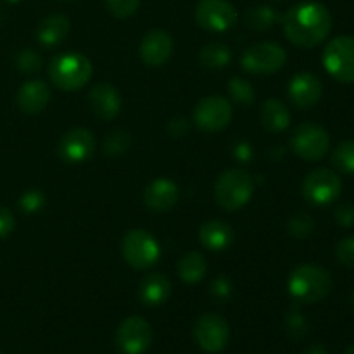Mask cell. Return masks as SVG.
Masks as SVG:
<instances>
[{
    "label": "cell",
    "mask_w": 354,
    "mask_h": 354,
    "mask_svg": "<svg viewBox=\"0 0 354 354\" xmlns=\"http://www.w3.org/2000/svg\"><path fill=\"white\" fill-rule=\"evenodd\" d=\"M283 33L296 47L313 48L327 40L332 31V14L322 2L296 3L282 17Z\"/></svg>",
    "instance_id": "1"
},
{
    "label": "cell",
    "mask_w": 354,
    "mask_h": 354,
    "mask_svg": "<svg viewBox=\"0 0 354 354\" xmlns=\"http://www.w3.org/2000/svg\"><path fill=\"white\" fill-rule=\"evenodd\" d=\"M47 73L55 88L62 92H76L90 82L93 66L90 59L80 52H64L50 59Z\"/></svg>",
    "instance_id": "2"
},
{
    "label": "cell",
    "mask_w": 354,
    "mask_h": 354,
    "mask_svg": "<svg viewBox=\"0 0 354 354\" xmlns=\"http://www.w3.org/2000/svg\"><path fill=\"white\" fill-rule=\"evenodd\" d=\"M287 289L297 303H320L330 294L332 275L322 266L301 265L290 272Z\"/></svg>",
    "instance_id": "3"
},
{
    "label": "cell",
    "mask_w": 354,
    "mask_h": 354,
    "mask_svg": "<svg viewBox=\"0 0 354 354\" xmlns=\"http://www.w3.org/2000/svg\"><path fill=\"white\" fill-rule=\"evenodd\" d=\"M252 192V176L241 168L227 169L214 183V199L223 211H237L244 207L251 201Z\"/></svg>",
    "instance_id": "4"
},
{
    "label": "cell",
    "mask_w": 354,
    "mask_h": 354,
    "mask_svg": "<svg viewBox=\"0 0 354 354\" xmlns=\"http://www.w3.org/2000/svg\"><path fill=\"white\" fill-rule=\"evenodd\" d=\"M121 254L131 268L144 272L158 263L161 249H159L158 241L149 232L133 228L127 232L121 241Z\"/></svg>",
    "instance_id": "5"
},
{
    "label": "cell",
    "mask_w": 354,
    "mask_h": 354,
    "mask_svg": "<svg viewBox=\"0 0 354 354\" xmlns=\"http://www.w3.org/2000/svg\"><path fill=\"white\" fill-rule=\"evenodd\" d=\"M322 61L332 78L341 83H354V37L341 35L332 38L325 47Z\"/></svg>",
    "instance_id": "6"
},
{
    "label": "cell",
    "mask_w": 354,
    "mask_h": 354,
    "mask_svg": "<svg viewBox=\"0 0 354 354\" xmlns=\"http://www.w3.org/2000/svg\"><path fill=\"white\" fill-rule=\"evenodd\" d=\"M303 197L317 207L335 203L342 192V180L334 169L317 168L308 173L301 187Z\"/></svg>",
    "instance_id": "7"
},
{
    "label": "cell",
    "mask_w": 354,
    "mask_h": 354,
    "mask_svg": "<svg viewBox=\"0 0 354 354\" xmlns=\"http://www.w3.org/2000/svg\"><path fill=\"white\" fill-rule=\"evenodd\" d=\"M290 149L304 161H320L330 149V137L320 124L301 123L290 137Z\"/></svg>",
    "instance_id": "8"
},
{
    "label": "cell",
    "mask_w": 354,
    "mask_h": 354,
    "mask_svg": "<svg viewBox=\"0 0 354 354\" xmlns=\"http://www.w3.org/2000/svg\"><path fill=\"white\" fill-rule=\"evenodd\" d=\"M192 335L203 351L216 354L227 348L230 341V327L220 315L204 313L194 324Z\"/></svg>",
    "instance_id": "9"
},
{
    "label": "cell",
    "mask_w": 354,
    "mask_h": 354,
    "mask_svg": "<svg viewBox=\"0 0 354 354\" xmlns=\"http://www.w3.org/2000/svg\"><path fill=\"white\" fill-rule=\"evenodd\" d=\"M287 52L273 41H259L242 55V68L251 75H273L286 66Z\"/></svg>",
    "instance_id": "10"
},
{
    "label": "cell",
    "mask_w": 354,
    "mask_h": 354,
    "mask_svg": "<svg viewBox=\"0 0 354 354\" xmlns=\"http://www.w3.org/2000/svg\"><path fill=\"white\" fill-rule=\"evenodd\" d=\"M234 111L232 104L221 95H207L194 109V124L201 131L214 133L230 124Z\"/></svg>",
    "instance_id": "11"
},
{
    "label": "cell",
    "mask_w": 354,
    "mask_h": 354,
    "mask_svg": "<svg viewBox=\"0 0 354 354\" xmlns=\"http://www.w3.org/2000/svg\"><path fill=\"white\" fill-rule=\"evenodd\" d=\"M237 9L228 0H201L196 7V21L211 33H223L237 24Z\"/></svg>",
    "instance_id": "12"
},
{
    "label": "cell",
    "mask_w": 354,
    "mask_h": 354,
    "mask_svg": "<svg viewBox=\"0 0 354 354\" xmlns=\"http://www.w3.org/2000/svg\"><path fill=\"white\" fill-rule=\"evenodd\" d=\"M152 344V328L145 318L128 317L116 332V346L123 354H144Z\"/></svg>",
    "instance_id": "13"
},
{
    "label": "cell",
    "mask_w": 354,
    "mask_h": 354,
    "mask_svg": "<svg viewBox=\"0 0 354 354\" xmlns=\"http://www.w3.org/2000/svg\"><path fill=\"white\" fill-rule=\"evenodd\" d=\"M59 158L68 165L88 161L95 152V137L86 128H73L66 131L57 145Z\"/></svg>",
    "instance_id": "14"
},
{
    "label": "cell",
    "mask_w": 354,
    "mask_h": 354,
    "mask_svg": "<svg viewBox=\"0 0 354 354\" xmlns=\"http://www.w3.org/2000/svg\"><path fill=\"white\" fill-rule=\"evenodd\" d=\"M287 93H289L290 102L296 107H299V109H311L322 99L324 85H322L320 78L315 76L313 73H297L290 80Z\"/></svg>",
    "instance_id": "15"
},
{
    "label": "cell",
    "mask_w": 354,
    "mask_h": 354,
    "mask_svg": "<svg viewBox=\"0 0 354 354\" xmlns=\"http://www.w3.org/2000/svg\"><path fill=\"white\" fill-rule=\"evenodd\" d=\"M173 54V38L162 30H151L140 41V57L149 68H161Z\"/></svg>",
    "instance_id": "16"
},
{
    "label": "cell",
    "mask_w": 354,
    "mask_h": 354,
    "mask_svg": "<svg viewBox=\"0 0 354 354\" xmlns=\"http://www.w3.org/2000/svg\"><path fill=\"white\" fill-rule=\"evenodd\" d=\"M88 104L92 113L99 120L109 121L120 114L121 111V95L109 83H97L88 93Z\"/></svg>",
    "instance_id": "17"
},
{
    "label": "cell",
    "mask_w": 354,
    "mask_h": 354,
    "mask_svg": "<svg viewBox=\"0 0 354 354\" xmlns=\"http://www.w3.org/2000/svg\"><path fill=\"white\" fill-rule=\"evenodd\" d=\"M178 201V187L169 178H156L144 192V204L154 213L169 211Z\"/></svg>",
    "instance_id": "18"
},
{
    "label": "cell",
    "mask_w": 354,
    "mask_h": 354,
    "mask_svg": "<svg viewBox=\"0 0 354 354\" xmlns=\"http://www.w3.org/2000/svg\"><path fill=\"white\" fill-rule=\"evenodd\" d=\"M50 100V88L41 80H30L17 90L16 102L24 114H37L47 107Z\"/></svg>",
    "instance_id": "19"
},
{
    "label": "cell",
    "mask_w": 354,
    "mask_h": 354,
    "mask_svg": "<svg viewBox=\"0 0 354 354\" xmlns=\"http://www.w3.org/2000/svg\"><path fill=\"white\" fill-rule=\"evenodd\" d=\"M171 296V282L162 273H151L144 277L138 286V297L145 306H161Z\"/></svg>",
    "instance_id": "20"
},
{
    "label": "cell",
    "mask_w": 354,
    "mask_h": 354,
    "mask_svg": "<svg viewBox=\"0 0 354 354\" xmlns=\"http://www.w3.org/2000/svg\"><path fill=\"white\" fill-rule=\"evenodd\" d=\"M199 241L209 251H225L234 242V228L223 220H207L201 227Z\"/></svg>",
    "instance_id": "21"
},
{
    "label": "cell",
    "mask_w": 354,
    "mask_h": 354,
    "mask_svg": "<svg viewBox=\"0 0 354 354\" xmlns=\"http://www.w3.org/2000/svg\"><path fill=\"white\" fill-rule=\"evenodd\" d=\"M69 17L64 14H50L37 26V41L45 48L61 44L69 33Z\"/></svg>",
    "instance_id": "22"
},
{
    "label": "cell",
    "mask_w": 354,
    "mask_h": 354,
    "mask_svg": "<svg viewBox=\"0 0 354 354\" xmlns=\"http://www.w3.org/2000/svg\"><path fill=\"white\" fill-rule=\"evenodd\" d=\"M261 124L270 133H282L290 124V113L286 104L279 99H268L261 106Z\"/></svg>",
    "instance_id": "23"
},
{
    "label": "cell",
    "mask_w": 354,
    "mask_h": 354,
    "mask_svg": "<svg viewBox=\"0 0 354 354\" xmlns=\"http://www.w3.org/2000/svg\"><path fill=\"white\" fill-rule=\"evenodd\" d=\"M176 272L185 283H199L206 277L207 263L201 252H187L176 265Z\"/></svg>",
    "instance_id": "24"
},
{
    "label": "cell",
    "mask_w": 354,
    "mask_h": 354,
    "mask_svg": "<svg viewBox=\"0 0 354 354\" xmlns=\"http://www.w3.org/2000/svg\"><path fill=\"white\" fill-rule=\"evenodd\" d=\"M199 61L206 69H223L232 61V50L225 44L211 41V44L203 47L199 54Z\"/></svg>",
    "instance_id": "25"
},
{
    "label": "cell",
    "mask_w": 354,
    "mask_h": 354,
    "mask_svg": "<svg viewBox=\"0 0 354 354\" xmlns=\"http://www.w3.org/2000/svg\"><path fill=\"white\" fill-rule=\"evenodd\" d=\"M280 21L279 12L270 6H254L245 12V24L254 31H266Z\"/></svg>",
    "instance_id": "26"
},
{
    "label": "cell",
    "mask_w": 354,
    "mask_h": 354,
    "mask_svg": "<svg viewBox=\"0 0 354 354\" xmlns=\"http://www.w3.org/2000/svg\"><path fill=\"white\" fill-rule=\"evenodd\" d=\"M330 162L339 173L354 175V140H344L334 149Z\"/></svg>",
    "instance_id": "27"
},
{
    "label": "cell",
    "mask_w": 354,
    "mask_h": 354,
    "mask_svg": "<svg viewBox=\"0 0 354 354\" xmlns=\"http://www.w3.org/2000/svg\"><path fill=\"white\" fill-rule=\"evenodd\" d=\"M131 147V135L128 133L127 130H121V128H116V130L109 131L104 138V154L111 156V158H116V156L124 154L128 149Z\"/></svg>",
    "instance_id": "28"
},
{
    "label": "cell",
    "mask_w": 354,
    "mask_h": 354,
    "mask_svg": "<svg viewBox=\"0 0 354 354\" xmlns=\"http://www.w3.org/2000/svg\"><path fill=\"white\" fill-rule=\"evenodd\" d=\"M227 90L228 93H230L232 99L237 104H241V106H251L256 99L252 85L249 82H245L244 78H241V76H234V78L228 82Z\"/></svg>",
    "instance_id": "29"
},
{
    "label": "cell",
    "mask_w": 354,
    "mask_h": 354,
    "mask_svg": "<svg viewBox=\"0 0 354 354\" xmlns=\"http://www.w3.org/2000/svg\"><path fill=\"white\" fill-rule=\"evenodd\" d=\"M287 230L292 237L296 239H306L313 234L315 230V221L313 218L308 213H303V211H297L290 216V220L287 221Z\"/></svg>",
    "instance_id": "30"
},
{
    "label": "cell",
    "mask_w": 354,
    "mask_h": 354,
    "mask_svg": "<svg viewBox=\"0 0 354 354\" xmlns=\"http://www.w3.org/2000/svg\"><path fill=\"white\" fill-rule=\"evenodd\" d=\"M16 68L24 75H33V73L40 71L41 57L33 48H24L16 55Z\"/></svg>",
    "instance_id": "31"
},
{
    "label": "cell",
    "mask_w": 354,
    "mask_h": 354,
    "mask_svg": "<svg viewBox=\"0 0 354 354\" xmlns=\"http://www.w3.org/2000/svg\"><path fill=\"white\" fill-rule=\"evenodd\" d=\"M109 14H113L118 19H127L133 16L140 7V0H104Z\"/></svg>",
    "instance_id": "32"
},
{
    "label": "cell",
    "mask_w": 354,
    "mask_h": 354,
    "mask_svg": "<svg viewBox=\"0 0 354 354\" xmlns=\"http://www.w3.org/2000/svg\"><path fill=\"white\" fill-rule=\"evenodd\" d=\"M44 206H45V196L44 192H40V190L37 189L26 190L19 199V209L23 211V213H28V214L38 213V211L44 209Z\"/></svg>",
    "instance_id": "33"
},
{
    "label": "cell",
    "mask_w": 354,
    "mask_h": 354,
    "mask_svg": "<svg viewBox=\"0 0 354 354\" xmlns=\"http://www.w3.org/2000/svg\"><path fill=\"white\" fill-rule=\"evenodd\" d=\"M286 328L287 334L292 339H303L308 334V320L303 317V313H299L297 310H292L286 318Z\"/></svg>",
    "instance_id": "34"
},
{
    "label": "cell",
    "mask_w": 354,
    "mask_h": 354,
    "mask_svg": "<svg viewBox=\"0 0 354 354\" xmlns=\"http://www.w3.org/2000/svg\"><path fill=\"white\" fill-rule=\"evenodd\" d=\"M335 256H337L339 263L346 268H354V235L351 237L342 239L335 249Z\"/></svg>",
    "instance_id": "35"
},
{
    "label": "cell",
    "mask_w": 354,
    "mask_h": 354,
    "mask_svg": "<svg viewBox=\"0 0 354 354\" xmlns=\"http://www.w3.org/2000/svg\"><path fill=\"white\" fill-rule=\"evenodd\" d=\"M211 296L218 301H227L232 296V283L227 277H218L211 283Z\"/></svg>",
    "instance_id": "36"
},
{
    "label": "cell",
    "mask_w": 354,
    "mask_h": 354,
    "mask_svg": "<svg viewBox=\"0 0 354 354\" xmlns=\"http://www.w3.org/2000/svg\"><path fill=\"white\" fill-rule=\"evenodd\" d=\"M334 220L335 223L341 227H354V206L353 204H341L335 207L334 211Z\"/></svg>",
    "instance_id": "37"
},
{
    "label": "cell",
    "mask_w": 354,
    "mask_h": 354,
    "mask_svg": "<svg viewBox=\"0 0 354 354\" xmlns=\"http://www.w3.org/2000/svg\"><path fill=\"white\" fill-rule=\"evenodd\" d=\"M16 221H14L12 213L6 206H0V239H6L12 234Z\"/></svg>",
    "instance_id": "38"
},
{
    "label": "cell",
    "mask_w": 354,
    "mask_h": 354,
    "mask_svg": "<svg viewBox=\"0 0 354 354\" xmlns=\"http://www.w3.org/2000/svg\"><path fill=\"white\" fill-rule=\"evenodd\" d=\"M168 133L171 135L173 138H182L189 133V121L185 118L178 116V118H173L168 124Z\"/></svg>",
    "instance_id": "39"
},
{
    "label": "cell",
    "mask_w": 354,
    "mask_h": 354,
    "mask_svg": "<svg viewBox=\"0 0 354 354\" xmlns=\"http://www.w3.org/2000/svg\"><path fill=\"white\" fill-rule=\"evenodd\" d=\"M234 154L239 161H249V159H251V149H249V145L241 144L237 149H235Z\"/></svg>",
    "instance_id": "40"
},
{
    "label": "cell",
    "mask_w": 354,
    "mask_h": 354,
    "mask_svg": "<svg viewBox=\"0 0 354 354\" xmlns=\"http://www.w3.org/2000/svg\"><path fill=\"white\" fill-rule=\"evenodd\" d=\"M303 354H327V351H325L324 346H315V348H311L310 351L303 353Z\"/></svg>",
    "instance_id": "41"
},
{
    "label": "cell",
    "mask_w": 354,
    "mask_h": 354,
    "mask_svg": "<svg viewBox=\"0 0 354 354\" xmlns=\"http://www.w3.org/2000/svg\"><path fill=\"white\" fill-rule=\"evenodd\" d=\"M344 354H354V344L353 346H349L348 349H346V353Z\"/></svg>",
    "instance_id": "42"
},
{
    "label": "cell",
    "mask_w": 354,
    "mask_h": 354,
    "mask_svg": "<svg viewBox=\"0 0 354 354\" xmlns=\"http://www.w3.org/2000/svg\"><path fill=\"white\" fill-rule=\"evenodd\" d=\"M351 308H353V313H354V290H353V294H351Z\"/></svg>",
    "instance_id": "43"
},
{
    "label": "cell",
    "mask_w": 354,
    "mask_h": 354,
    "mask_svg": "<svg viewBox=\"0 0 354 354\" xmlns=\"http://www.w3.org/2000/svg\"><path fill=\"white\" fill-rule=\"evenodd\" d=\"M7 2H9V3H19L21 0H7Z\"/></svg>",
    "instance_id": "44"
},
{
    "label": "cell",
    "mask_w": 354,
    "mask_h": 354,
    "mask_svg": "<svg viewBox=\"0 0 354 354\" xmlns=\"http://www.w3.org/2000/svg\"><path fill=\"white\" fill-rule=\"evenodd\" d=\"M275 2H282V0H275Z\"/></svg>",
    "instance_id": "45"
},
{
    "label": "cell",
    "mask_w": 354,
    "mask_h": 354,
    "mask_svg": "<svg viewBox=\"0 0 354 354\" xmlns=\"http://www.w3.org/2000/svg\"><path fill=\"white\" fill-rule=\"evenodd\" d=\"M0 354H2V353H0Z\"/></svg>",
    "instance_id": "46"
}]
</instances>
